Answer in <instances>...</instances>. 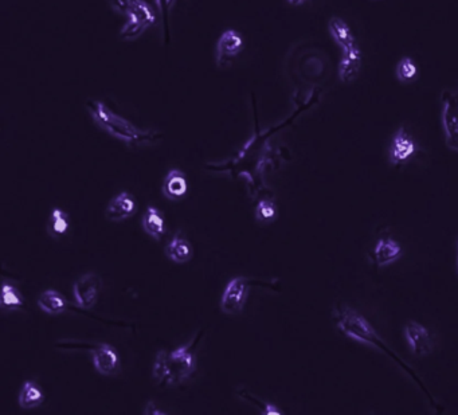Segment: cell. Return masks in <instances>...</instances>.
I'll use <instances>...</instances> for the list:
<instances>
[{"label": "cell", "mask_w": 458, "mask_h": 415, "mask_svg": "<svg viewBox=\"0 0 458 415\" xmlns=\"http://www.w3.org/2000/svg\"><path fill=\"white\" fill-rule=\"evenodd\" d=\"M335 321H336V325L338 328L343 332L344 335L347 338H351V339L356 340V341H361V343H364V344H370L378 350L383 351L386 355H388L390 358L394 359L402 368L409 373V375L413 377L418 386H420V390L425 393V396H427V399L430 400L432 406L433 407H437L439 409V413L442 412L441 406L439 403L434 400L433 396L427 391L426 386L423 384V382L420 380V377L417 375V373L403 360V359L400 358L384 341H383L378 334L374 331V328L370 325V322L365 320L363 318L362 315H359L356 311H354L352 308H348V306H339V309L335 311Z\"/></svg>", "instance_id": "1"}, {"label": "cell", "mask_w": 458, "mask_h": 415, "mask_svg": "<svg viewBox=\"0 0 458 415\" xmlns=\"http://www.w3.org/2000/svg\"><path fill=\"white\" fill-rule=\"evenodd\" d=\"M86 111L97 125L128 147H147L159 143L163 136L156 131L141 130L129 120L113 112L105 102L90 100L86 102Z\"/></svg>", "instance_id": "2"}, {"label": "cell", "mask_w": 458, "mask_h": 415, "mask_svg": "<svg viewBox=\"0 0 458 415\" xmlns=\"http://www.w3.org/2000/svg\"><path fill=\"white\" fill-rule=\"evenodd\" d=\"M203 338V332H199L195 339L189 344L180 345L166 357V377L164 387H176L195 374L196 371V348Z\"/></svg>", "instance_id": "3"}, {"label": "cell", "mask_w": 458, "mask_h": 415, "mask_svg": "<svg viewBox=\"0 0 458 415\" xmlns=\"http://www.w3.org/2000/svg\"><path fill=\"white\" fill-rule=\"evenodd\" d=\"M57 348L63 350H86L93 359L97 373L104 377H116L121 371V361L115 347L106 343H79V341H59Z\"/></svg>", "instance_id": "4"}, {"label": "cell", "mask_w": 458, "mask_h": 415, "mask_svg": "<svg viewBox=\"0 0 458 415\" xmlns=\"http://www.w3.org/2000/svg\"><path fill=\"white\" fill-rule=\"evenodd\" d=\"M127 18L128 20L120 31V38L128 42L140 38L156 22L155 11L144 0H132Z\"/></svg>", "instance_id": "5"}, {"label": "cell", "mask_w": 458, "mask_h": 415, "mask_svg": "<svg viewBox=\"0 0 458 415\" xmlns=\"http://www.w3.org/2000/svg\"><path fill=\"white\" fill-rule=\"evenodd\" d=\"M255 283H260V285L267 286V288H274L269 283H257L255 280L246 279V277L231 279L229 283L226 285V288H225L223 295H222V300H221L222 312L226 313V315H237V313L242 312V309L246 304L250 288Z\"/></svg>", "instance_id": "6"}, {"label": "cell", "mask_w": 458, "mask_h": 415, "mask_svg": "<svg viewBox=\"0 0 458 415\" xmlns=\"http://www.w3.org/2000/svg\"><path fill=\"white\" fill-rule=\"evenodd\" d=\"M442 125L446 146L458 152V89H446L441 95Z\"/></svg>", "instance_id": "7"}, {"label": "cell", "mask_w": 458, "mask_h": 415, "mask_svg": "<svg viewBox=\"0 0 458 415\" xmlns=\"http://www.w3.org/2000/svg\"><path fill=\"white\" fill-rule=\"evenodd\" d=\"M244 49V38L237 30H226L215 46V63L219 69H228Z\"/></svg>", "instance_id": "8"}, {"label": "cell", "mask_w": 458, "mask_h": 415, "mask_svg": "<svg viewBox=\"0 0 458 415\" xmlns=\"http://www.w3.org/2000/svg\"><path fill=\"white\" fill-rule=\"evenodd\" d=\"M102 289V280L96 273H86L77 280L73 286V295L77 305L82 309H92L97 302Z\"/></svg>", "instance_id": "9"}, {"label": "cell", "mask_w": 458, "mask_h": 415, "mask_svg": "<svg viewBox=\"0 0 458 415\" xmlns=\"http://www.w3.org/2000/svg\"><path fill=\"white\" fill-rule=\"evenodd\" d=\"M362 50L358 45L342 49V54L338 66V77L340 82H354L362 70Z\"/></svg>", "instance_id": "10"}, {"label": "cell", "mask_w": 458, "mask_h": 415, "mask_svg": "<svg viewBox=\"0 0 458 415\" xmlns=\"http://www.w3.org/2000/svg\"><path fill=\"white\" fill-rule=\"evenodd\" d=\"M404 336L411 348V351L418 355L425 357L429 355L433 350V343L427 328L417 321H409L404 325Z\"/></svg>", "instance_id": "11"}, {"label": "cell", "mask_w": 458, "mask_h": 415, "mask_svg": "<svg viewBox=\"0 0 458 415\" xmlns=\"http://www.w3.org/2000/svg\"><path fill=\"white\" fill-rule=\"evenodd\" d=\"M417 143L407 133L404 128H400L393 139L391 143V163L394 166H401L409 162L417 153Z\"/></svg>", "instance_id": "12"}, {"label": "cell", "mask_w": 458, "mask_h": 415, "mask_svg": "<svg viewBox=\"0 0 458 415\" xmlns=\"http://www.w3.org/2000/svg\"><path fill=\"white\" fill-rule=\"evenodd\" d=\"M134 211H136V201L134 196L129 192L124 191L116 195L115 198L109 202L105 211V217L112 222H121L124 219L131 218Z\"/></svg>", "instance_id": "13"}, {"label": "cell", "mask_w": 458, "mask_h": 415, "mask_svg": "<svg viewBox=\"0 0 458 415\" xmlns=\"http://www.w3.org/2000/svg\"><path fill=\"white\" fill-rule=\"evenodd\" d=\"M163 194L170 201H180L189 192V183L186 173L180 170H172L167 173L163 182Z\"/></svg>", "instance_id": "14"}, {"label": "cell", "mask_w": 458, "mask_h": 415, "mask_svg": "<svg viewBox=\"0 0 458 415\" xmlns=\"http://www.w3.org/2000/svg\"><path fill=\"white\" fill-rule=\"evenodd\" d=\"M328 31L333 42L342 49L356 45V38L345 20L339 17H332L328 22Z\"/></svg>", "instance_id": "15"}, {"label": "cell", "mask_w": 458, "mask_h": 415, "mask_svg": "<svg viewBox=\"0 0 458 415\" xmlns=\"http://www.w3.org/2000/svg\"><path fill=\"white\" fill-rule=\"evenodd\" d=\"M402 254V247L393 238H382L374 249V261L379 267L397 261Z\"/></svg>", "instance_id": "16"}, {"label": "cell", "mask_w": 458, "mask_h": 415, "mask_svg": "<svg viewBox=\"0 0 458 415\" xmlns=\"http://www.w3.org/2000/svg\"><path fill=\"white\" fill-rule=\"evenodd\" d=\"M143 228L155 241H160L166 234V221L161 210L150 206L143 214Z\"/></svg>", "instance_id": "17"}, {"label": "cell", "mask_w": 458, "mask_h": 415, "mask_svg": "<svg viewBox=\"0 0 458 415\" xmlns=\"http://www.w3.org/2000/svg\"><path fill=\"white\" fill-rule=\"evenodd\" d=\"M166 256L175 264H186L194 256V247L183 235L177 233L170 244L166 246Z\"/></svg>", "instance_id": "18"}, {"label": "cell", "mask_w": 458, "mask_h": 415, "mask_svg": "<svg viewBox=\"0 0 458 415\" xmlns=\"http://www.w3.org/2000/svg\"><path fill=\"white\" fill-rule=\"evenodd\" d=\"M39 309L47 315H61L68 308V300L62 293L54 289H47L38 297Z\"/></svg>", "instance_id": "19"}, {"label": "cell", "mask_w": 458, "mask_h": 415, "mask_svg": "<svg viewBox=\"0 0 458 415\" xmlns=\"http://www.w3.org/2000/svg\"><path fill=\"white\" fill-rule=\"evenodd\" d=\"M43 400H45V394L38 383L34 380H26L20 389L19 398H18L20 407L24 410H31L40 406Z\"/></svg>", "instance_id": "20"}, {"label": "cell", "mask_w": 458, "mask_h": 415, "mask_svg": "<svg viewBox=\"0 0 458 415\" xmlns=\"http://www.w3.org/2000/svg\"><path fill=\"white\" fill-rule=\"evenodd\" d=\"M70 226V221H69V215L68 212H65L62 208H54L50 214V218L47 221V234L52 238H61L63 237Z\"/></svg>", "instance_id": "21"}, {"label": "cell", "mask_w": 458, "mask_h": 415, "mask_svg": "<svg viewBox=\"0 0 458 415\" xmlns=\"http://www.w3.org/2000/svg\"><path fill=\"white\" fill-rule=\"evenodd\" d=\"M0 304L4 311H19L24 306V297L13 283H3Z\"/></svg>", "instance_id": "22"}, {"label": "cell", "mask_w": 458, "mask_h": 415, "mask_svg": "<svg viewBox=\"0 0 458 415\" xmlns=\"http://www.w3.org/2000/svg\"><path fill=\"white\" fill-rule=\"evenodd\" d=\"M157 13L161 19V29H163V39L164 43L168 45L171 42V14L176 0H155Z\"/></svg>", "instance_id": "23"}, {"label": "cell", "mask_w": 458, "mask_h": 415, "mask_svg": "<svg viewBox=\"0 0 458 415\" xmlns=\"http://www.w3.org/2000/svg\"><path fill=\"white\" fill-rule=\"evenodd\" d=\"M418 75H420V70H418V66H417V63L413 58L403 57L397 63L395 76L402 84L414 82L418 78Z\"/></svg>", "instance_id": "24"}, {"label": "cell", "mask_w": 458, "mask_h": 415, "mask_svg": "<svg viewBox=\"0 0 458 415\" xmlns=\"http://www.w3.org/2000/svg\"><path fill=\"white\" fill-rule=\"evenodd\" d=\"M277 217V208L271 199H261L255 208V219L260 224H270Z\"/></svg>", "instance_id": "25"}, {"label": "cell", "mask_w": 458, "mask_h": 415, "mask_svg": "<svg viewBox=\"0 0 458 415\" xmlns=\"http://www.w3.org/2000/svg\"><path fill=\"white\" fill-rule=\"evenodd\" d=\"M238 396H241V398H244L245 400H248V402H250L251 405H254L255 407H258V409H261V413L262 414L265 415H281L283 414V412L281 410H278L276 406H273V405H270V403H267V402H264V400H261V399H258L257 396H253V394H250L248 391H246V390H241L239 393H238Z\"/></svg>", "instance_id": "26"}, {"label": "cell", "mask_w": 458, "mask_h": 415, "mask_svg": "<svg viewBox=\"0 0 458 415\" xmlns=\"http://www.w3.org/2000/svg\"><path fill=\"white\" fill-rule=\"evenodd\" d=\"M109 4H111V7H112V10L115 13L127 17L128 15V11L131 8L132 0H109Z\"/></svg>", "instance_id": "27"}, {"label": "cell", "mask_w": 458, "mask_h": 415, "mask_svg": "<svg viewBox=\"0 0 458 415\" xmlns=\"http://www.w3.org/2000/svg\"><path fill=\"white\" fill-rule=\"evenodd\" d=\"M144 414L145 415H166L167 413L166 412H163V410H160L157 406H156V403L153 402V400H150L148 403H147V406H145V409H144Z\"/></svg>", "instance_id": "28"}, {"label": "cell", "mask_w": 458, "mask_h": 415, "mask_svg": "<svg viewBox=\"0 0 458 415\" xmlns=\"http://www.w3.org/2000/svg\"><path fill=\"white\" fill-rule=\"evenodd\" d=\"M287 1L290 6H301V4L306 3L308 0H287Z\"/></svg>", "instance_id": "29"}, {"label": "cell", "mask_w": 458, "mask_h": 415, "mask_svg": "<svg viewBox=\"0 0 458 415\" xmlns=\"http://www.w3.org/2000/svg\"><path fill=\"white\" fill-rule=\"evenodd\" d=\"M457 266H458V256H457Z\"/></svg>", "instance_id": "30"}]
</instances>
